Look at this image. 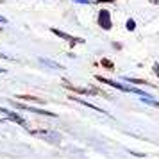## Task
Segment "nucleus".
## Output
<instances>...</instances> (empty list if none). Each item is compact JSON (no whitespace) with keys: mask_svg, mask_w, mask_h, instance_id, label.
<instances>
[{"mask_svg":"<svg viewBox=\"0 0 159 159\" xmlns=\"http://www.w3.org/2000/svg\"><path fill=\"white\" fill-rule=\"evenodd\" d=\"M75 4H91V0H73Z\"/></svg>","mask_w":159,"mask_h":159,"instance_id":"11","label":"nucleus"},{"mask_svg":"<svg viewBox=\"0 0 159 159\" xmlns=\"http://www.w3.org/2000/svg\"><path fill=\"white\" fill-rule=\"evenodd\" d=\"M152 4H159V0H150Z\"/></svg>","mask_w":159,"mask_h":159,"instance_id":"16","label":"nucleus"},{"mask_svg":"<svg viewBox=\"0 0 159 159\" xmlns=\"http://www.w3.org/2000/svg\"><path fill=\"white\" fill-rule=\"evenodd\" d=\"M68 98H70V100H73V102H77V104H82V106H86V107H89V109H93V111H98V113H102V115H107V116H109L107 111H104V109L97 107V106H93V104H89V102H86V100H82V98L75 97V95H70Z\"/></svg>","mask_w":159,"mask_h":159,"instance_id":"5","label":"nucleus"},{"mask_svg":"<svg viewBox=\"0 0 159 159\" xmlns=\"http://www.w3.org/2000/svg\"><path fill=\"white\" fill-rule=\"evenodd\" d=\"M95 79L98 80V82H102V84H106V86H113V88H116V89H120V91H130V88H129V86H123V84L116 82V80L106 79V77H100V75H95Z\"/></svg>","mask_w":159,"mask_h":159,"instance_id":"4","label":"nucleus"},{"mask_svg":"<svg viewBox=\"0 0 159 159\" xmlns=\"http://www.w3.org/2000/svg\"><path fill=\"white\" fill-rule=\"evenodd\" d=\"M134 29H136V22L132 18H129L127 20V30H134Z\"/></svg>","mask_w":159,"mask_h":159,"instance_id":"9","label":"nucleus"},{"mask_svg":"<svg viewBox=\"0 0 159 159\" xmlns=\"http://www.w3.org/2000/svg\"><path fill=\"white\" fill-rule=\"evenodd\" d=\"M0 23H2V25H6V23H7V18H4V16L0 15Z\"/></svg>","mask_w":159,"mask_h":159,"instance_id":"13","label":"nucleus"},{"mask_svg":"<svg viewBox=\"0 0 159 159\" xmlns=\"http://www.w3.org/2000/svg\"><path fill=\"white\" fill-rule=\"evenodd\" d=\"M0 113H2V115H6L11 122H15V123H18V125H22L23 129H27V122H25L18 113H13V111H9V109H6V107H0Z\"/></svg>","mask_w":159,"mask_h":159,"instance_id":"3","label":"nucleus"},{"mask_svg":"<svg viewBox=\"0 0 159 159\" xmlns=\"http://www.w3.org/2000/svg\"><path fill=\"white\" fill-rule=\"evenodd\" d=\"M0 57L6 59V61H11V59H13V57H9V56H6V54H0Z\"/></svg>","mask_w":159,"mask_h":159,"instance_id":"15","label":"nucleus"},{"mask_svg":"<svg viewBox=\"0 0 159 159\" xmlns=\"http://www.w3.org/2000/svg\"><path fill=\"white\" fill-rule=\"evenodd\" d=\"M154 72H156V75L159 77V63H156V65H154Z\"/></svg>","mask_w":159,"mask_h":159,"instance_id":"12","label":"nucleus"},{"mask_svg":"<svg viewBox=\"0 0 159 159\" xmlns=\"http://www.w3.org/2000/svg\"><path fill=\"white\" fill-rule=\"evenodd\" d=\"M143 100L147 102V104H150V106H156V107H159V102H154V100H148L147 97H143Z\"/></svg>","mask_w":159,"mask_h":159,"instance_id":"10","label":"nucleus"},{"mask_svg":"<svg viewBox=\"0 0 159 159\" xmlns=\"http://www.w3.org/2000/svg\"><path fill=\"white\" fill-rule=\"evenodd\" d=\"M16 98H20V100H27V102H38V104L43 102L39 97H32V95H16Z\"/></svg>","mask_w":159,"mask_h":159,"instance_id":"6","label":"nucleus"},{"mask_svg":"<svg viewBox=\"0 0 159 159\" xmlns=\"http://www.w3.org/2000/svg\"><path fill=\"white\" fill-rule=\"evenodd\" d=\"M93 2H102V4H109V2H116V0H93Z\"/></svg>","mask_w":159,"mask_h":159,"instance_id":"14","label":"nucleus"},{"mask_svg":"<svg viewBox=\"0 0 159 159\" xmlns=\"http://www.w3.org/2000/svg\"><path fill=\"white\" fill-rule=\"evenodd\" d=\"M50 32L52 34H56L57 38H61V39H65V41H68L70 43V47H73L75 43H84V39L82 38H75V36H70V34H66V32H63V30H59V29H56V27H52L50 29Z\"/></svg>","mask_w":159,"mask_h":159,"instance_id":"2","label":"nucleus"},{"mask_svg":"<svg viewBox=\"0 0 159 159\" xmlns=\"http://www.w3.org/2000/svg\"><path fill=\"white\" fill-rule=\"evenodd\" d=\"M97 22L100 25V29L104 30H109L113 27V22H111V13H109L107 9H100L98 11V18H97Z\"/></svg>","mask_w":159,"mask_h":159,"instance_id":"1","label":"nucleus"},{"mask_svg":"<svg viewBox=\"0 0 159 159\" xmlns=\"http://www.w3.org/2000/svg\"><path fill=\"white\" fill-rule=\"evenodd\" d=\"M123 80L125 82H132V84H150V82H147V80H143V79H132V77H123Z\"/></svg>","mask_w":159,"mask_h":159,"instance_id":"8","label":"nucleus"},{"mask_svg":"<svg viewBox=\"0 0 159 159\" xmlns=\"http://www.w3.org/2000/svg\"><path fill=\"white\" fill-rule=\"evenodd\" d=\"M100 65L106 68V70H109V72H113L115 70V65H113V61H109L107 57H102L100 59Z\"/></svg>","mask_w":159,"mask_h":159,"instance_id":"7","label":"nucleus"}]
</instances>
